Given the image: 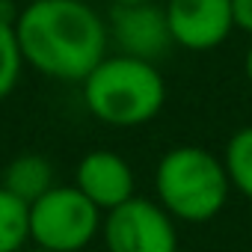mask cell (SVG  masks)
Listing matches in <instances>:
<instances>
[{
  "instance_id": "obj_16",
  "label": "cell",
  "mask_w": 252,
  "mask_h": 252,
  "mask_svg": "<svg viewBox=\"0 0 252 252\" xmlns=\"http://www.w3.org/2000/svg\"><path fill=\"white\" fill-rule=\"evenodd\" d=\"M140 3H155V0H110V6H140Z\"/></svg>"
},
{
  "instance_id": "obj_6",
  "label": "cell",
  "mask_w": 252,
  "mask_h": 252,
  "mask_svg": "<svg viewBox=\"0 0 252 252\" xmlns=\"http://www.w3.org/2000/svg\"><path fill=\"white\" fill-rule=\"evenodd\" d=\"M172 45L184 51H214L231 30V0H166L163 6Z\"/></svg>"
},
{
  "instance_id": "obj_11",
  "label": "cell",
  "mask_w": 252,
  "mask_h": 252,
  "mask_svg": "<svg viewBox=\"0 0 252 252\" xmlns=\"http://www.w3.org/2000/svg\"><path fill=\"white\" fill-rule=\"evenodd\" d=\"M30 243V205L0 187V252H24Z\"/></svg>"
},
{
  "instance_id": "obj_14",
  "label": "cell",
  "mask_w": 252,
  "mask_h": 252,
  "mask_svg": "<svg viewBox=\"0 0 252 252\" xmlns=\"http://www.w3.org/2000/svg\"><path fill=\"white\" fill-rule=\"evenodd\" d=\"M18 15H21V9L15 6V0H0V21H3V24H12L15 27Z\"/></svg>"
},
{
  "instance_id": "obj_5",
  "label": "cell",
  "mask_w": 252,
  "mask_h": 252,
  "mask_svg": "<svg viewBox=\"0 0 252 252\" xmlns=\"http://www.w3.org/2000/svg\"><path fill=\"white\" fill-rule=\"evenodd\" d=\"M101 237L104 252H178V222L143 196L104 214Z\"/></svg>"
},
{
  "instance_id": "obj_17",
  "label": "cell",
  "mask_w": 252,
  "mask_h": 252,
  "mask_svg": "<svg viewBox=\"0 0 252 252\" xmlns=\"http://www.w3.org/2000/svg\"><path fill=\"white\" fill-rule=\"evenodd\" d=\"M24 252H48V249H36V246H30V249H24Z\"/></svg>"
},
{
  "instance_id": "obj_2",
  "label": "cell",
  "mask_w": 252,
  "mask_h": 252,
  "mask_svg": "<svg viewBox=\"0 0 252 252\" xmlns=\"http://www.w3.org/2000/svg\"><path fill=\"white\" fill-rule=\"evenodd\" d=\"M86 110L107 128H140L160 116L166 80L155 63L107 54L80 83Z\"/></svg>"
},
{
  "instance_id": "obj_12",
  "label": "cell",
  "mask_w": 252,
  "mask_h": 252,
  "mask_svg": "<svg viewBox=\"0 0 252 252\" xmlns=\"http://www.w3.org/2000/svg\"><path fill=\"white\" fill-rule=\"evenodd\" d=\"M21 71H24V57H21L15 27L0 21V101L15 92Z\"/></svg>"
},
{
  "instance_id": "obj_15",
  "label": "cell",
  "mask_w": 252,
  "mask_h": 252,
  "mask_svg": "<svg viewBox=\"0 0 252 252\" xmlns=\"http://www.w3.org/2000/svg\"><path fill=\"white\" fill-rule=\"evenodd\" d=\"M243 74H246V80L252 83V42H249V48H246V54H243Z\"/></svg>"
},
{
  "instance_id": "obj_10",
  "label": "cell",
  "mask_w": 252,
  "mask_h": 252,
  "mask_svg": "<svg viewBox=\"0 0 252 252\" xmlns=\"http://www.w3.org/2000/svg\"><path fill=\"white\" fill-rule=\"evenodd\" d=\"M222 166L228 175L231 190L252 202V125L234 131L222 152Z\"/></svg>"
},
{
  "instance_id": "obj_9",
  "label": "cell",
  "mask_w": 252,
  "mask_h": 252,
  "mask_svg": "<svg viewBox=\"0 0 252 252\" xmlns=\"http://www.w3.org/2000/svg\"><path fill=\"white\" fill-rule=\"evenodd\" d=\"M0 187L9 190L15 199H21L24 205L39 202L48 190L57 187L54 178V163L45 155H18L15 160L6 163L3 175H0Z\"/></svg>"
},
{
  "instance_id": "obj_8",
  "label": "cell",
  "mask_w": 252,
  "mask_h": 252,
  "mask_svg": "<svg viewBox=\"0 0 252 252\" xmlns=\"http://www.w3.org/2000/svg\"><path fill=\"white\" fill-rule=\"evenodd\" d=\"M107 30H110V39L116 42L119 54L146 60V63H155L172 45L163 6H158V3L113 6Z\"/></svg>"
},
{
  "instance_id": "obj_4",
  "label": "cell",
  "mask_w": 252,
  "mask_h": 252,
  "mask_svg": "<svg viewBox=\"0 0 252 252\" xmlns=\"http://www.w3.org/2000/svg\"><path fill=\"white\" fill-rule=\"evenodd\" d=\"M104 225V214L74 187L57 184L30 205V243L48 252H83Z\"/></svg>"
},
{
  "instance_id": "obj_3",
  "label": "cell",
  "mask_w": 252,
  "mask_h": 252,
  "mask_svg": "<svg viewBox=\"0 0 252 252\" xmlns=\"http://www.w3.org/2000/svg\"><path fill=\"white\" fill-rule=\"evenodd\" d=\"M231 193L222 158L202 146H175L155 166V202L181 225L220 217Z\"/></svg>"
},
{
  "instance_id": "obj_13",
  "label": "cell",
  "mask_w": 252,
  "mask_h": 252,
  "mask_svg": "<svg viewBox=\"0 0 252 252\" xmlns=\"http://www.w3.org/2000/svg\"><path fill=\"white\" fill-rule=\"evenodd\" d=\"M231 21L234 30L252 36V0H231Z\"/></svg>"
},
{
  "instance_id": "obj_1",
  "label": "cell",
  "mask_w": 252,
  "mask_h": 252,
  "mask_svg": "<svg viewBox=\"0 0 252 252\" xmlns=\"http://www.w3.org/2000/svg\"><path fill=\"white\" fill-rule=\"evenodd\" d=\"M15 36L24 65L65 83H83L110 48L107 21L86 0H30Z\"/></svg>"
},
{
  "instance_id": "obj_7",
  "label": "cell",
  "mask_w": 252,
  "mask_h": 252,
  "mask_svg": "<svg viewBox=\"0 0 252 252\" xmlns=\"http://www.w3.org/2000/svg\"><path fill=\"white\" fill-rule=\"evenodd\" d=\"M74 187L101 211L110 214L137 196L134 166L110 149L86 152L74 166Z\"/></svg>"
}]
</instances>
